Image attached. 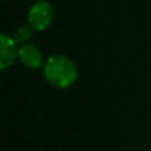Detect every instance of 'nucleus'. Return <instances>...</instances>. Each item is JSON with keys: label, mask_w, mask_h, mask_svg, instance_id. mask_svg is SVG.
<instances>
[{"label": "nucleus", "mask_w": 151, "mask_h": 151, "mask_svg": "<svg viewBox=\"0 0 151 151\" xmlns=\"http://www.w3.org/2000/svg\"><path fill=\"white\" fill-rule=\"evenodd\" d=\"M44 77L57 89H68L74 85L78 78L77 65L72 58L64 55L49 56L42 66Z\"/></svg>", "instance_id": "nucleus-1"}, {"label": "nucleus", "mask_w": 151, "mask_h": 151, "mask_svg": "<svg viewBox=\"0 0 151 151\" xmlns=\"http://www.w3.org/2000/svg\"><path fill=\"white\" fill-rule=\"evenodd\" d=\"M55 8L48 0H37L31 5L27 13V24L36 32H42L52 24Z\"/></svg>", "instance_id": "nucleus-2"}, {"label": "nucleus", "mask_w": 151, "mask_h": 151, "mask_svg": "<svg viewBox=\"0 0 151 151\" xmlns=\"http://www.w3.org/2000/svg\"><path fill=\"white\" fill-rule=\"evenodd\" d=\"M16 44L13 37L4 32L0 35V68L3 70L12 66L16 58H19V48Z\"/></svg>", "instance_id": "nucleus-3"}, {"label": "nucleus", "mask_w": 151, "mask_h": 151, "mask_svg": "<svg viewBox=\"0 0 151 151\" xmlns=\"http://www.w3.org/2000/svg\"><path fill=\"white\" fill-rule=\"evenodd\" d=\"M19 60L24 66L29 69H39L44 66V56L42 52L33 44H23L19 47Z\"/></svg>", "instance_id": "nucleus-4"}, {"label": "nucleus", "mask_w": 151, "mask_h": 151, "mask_svg": "<svg viewBox=\"0 0 151 151\" xmlns=\"http://www.w3.org/2000/svg\"><path fill=\"white\" fill-rule=\"evenodd\" d=\"M32 35H33V28L31 25H28V24L20 25L15 31V33H13V40L23 45V44H27V41L32 37Z\"/></svg>", "instance_id": "nucleus-5"}]
</instances>
